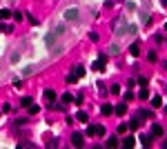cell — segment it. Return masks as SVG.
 <instances>
[{
  "label": "cell",
  "instance_id": "603a6c76",
  "mask_svg": "<svg viewBox=\"0 0 167 149\" xmlns=\"http://www.w3.org/2000/svg\"><path fill=\"white\" fill-rule=\"evenodd\" d=\"M111 94H114V96H118V94H120V85H111Z\"/></svg>",
  "mask_w": 167,
  "mask_h": 149
},
{
  "label": "cell",
  "instance_id": "5b68a950",
  "mask_svg": "<svg viewBox=\"0 0 167 149\" xmlns=\"http://www.w3.org/2000/svg\"><path fill=\"white\" fill-rule=\"evenodd\" d=\"M56 40H58V34H56V31H49V34L45 36V45H47V49H54Z\"/></svg>",
  "mask_w": 167,
  "mask_h": 149
},
{
  "label": "cell",
  "instance_id": "ab89813d",
  "mask_svg": "<svg viewBox=\"0 0 167 149\" xmlns=\"http://www.w3.org/2000/svg\"><path fill=\"white\" fill-rule=\"evenodd\" d=\"M165 31H167V22H165Z\"/></svg>",
  "mask_w": 167,
  "mask_h": 149
},
{
  "label": "cell",
  "instance_id": "f546056e",
  "mask_svg": "<svg viewBox=\"0 0 167 149\" xmlns=\"http://www.w3.org/2000/svg\"><path fill=\"white\" fill-rule=\"evenodd\" d=\"M11 18H14V20H16V22H20V20H22V14H20V11H16V14H14V16H11Z\"/></svg>",
  "mask_w": 167,
  "mask_h": 149
},
{
  "label": "cell",
  "instance_id": "d6986e66",
  "mask_svg": "<svg viewBox=\"0 0 167 149\" xmlns=\"http://www.w3.org/2000/svg\"><path fill=\"white\" fill-rule=\"evenodd\" d=\"M118 51H120V49H118V45H116V42H114V45H109V54H111V56H116Z\"/></svg>",
  "mask_w": 167,
  "mask_h": 149
},
{
  "label": "cell",
  "instance_id": "ba28073f",
  "mask_svg": "<svg viewBox=\"0 0 167 149\" xmlns=\"http://www.w3.org/2000/svg\"><path fill=\"white\" fill-rule=\"evenodd\" d=\"M42 96H45L47 102H54V100H56V91L54 89H45V94H42Z\"/></svg>",
  "mask_w": 167,
  "mask_h": 149
},
{
  "label": "cell",
  "instance_id": "3957f363",
  "mask_svg": "<svg viewBox=\"0 0 167 149\" xmlns=\"http://www.w3.org/2000/svg\"><path fill=\"white\" fill-rule=\"evenodd\" d=\"M105 62H107V54H98V60L91 65L94 71H105Z\"/></svg>",
  "mask_w": 167,
  "mask_h": 149
},
{
  "label": "cell",
  "instance_id": "5bb4252c",
  "mask_svg": "<svg viewBox=\"0 0 167 149\" xmlns=\"http://www.w3.org/2000/svg\"><path fill=\"white\" fill-rule=\"evenodd\" d=\"M125 111H127V105H118L116 109H114V114H118V116H125Z\"/></svg>",
  "mask_w": 167,
  "mask_h": 149
},
{
  "label": "cell",
  "instance_id": "4316f807",
  "mask_svg": "<svg viewBox=\"0 0 167 149\" xmlns=\"http://www.w3.org/2000/svg\"><path fill=\"white\" fill-rule=\"evenodd\" d=\"M29 74H34V67H25V69H22V76H29Z\"/></svg>",
  "mask_w": 167,
  "mask_h": 149
},
{
  "label": "cell",
  "instance_id": "8fae6325",
  "mask_svg": "<svg viewBox=\"0 0 167 149\" xmlns=\"http://www.w3.org/2000/svg\"><path fill=\"white\" fill-rule=\"evenodd\" d=\"M100 114H102V116L114 114V107H111V105H102V107H100Z\"/></svg>",
  "mask_w": 167,
  "mask_h": 149
},
{
  "label": "cell",
  "instance_id": "e575fe53",
  "mask_svg": "<svg viewBox=\"0 0 167 149\" xmlns=\"http://www.w3.org/2000/svg\"><path fill=\"white\" fill-rule=\"evenodd\" d=\"M54 31H56V34H58V36H60V34H62V31H65V25H58V27H56V29H54Z\"/></svg>",
  "mask_w": 167,
  "mask_h": 149
},
{
  "label": "cell",
  "instance_id": "6da1fadb",
  "mask_svg": "<svg viewBox=\"0 0 167 149\" xmlns=\"http://www.w3.org/2000/svg\"><path fill=\"white\" fill-rule=\"evenodd\" d=\"M85 136H89V138L91 136H105V127H102V125H89Z\"/></svg>",
  "mask_w": 167,
  "mask_h": 149
},
{
  "label": "cell",
  "instance_id": "9c48e42d",
  "mask_svg": "<svg viewBox=\"0 0 167 149\" xmlns=\"http://www.w3.org/2000/svg\"><path fill=\"white\" fill-rule=\"evenodd\" d=\"M129 54H132V56H140V42H132V47H129Z\"/></svg>",
  "mask_w": 167,
  "mask_h": 149
},
{
  "label": "cell",
  "instance_id": "60d3db41",
  "mask_svg": "<svg viewBox=\"0 0 167 149\" xmlns=\"http://www.w3.org/2000/svg\"><path fill=\"white\" fill-rule=\"evenodd\" d=\"M165 109H167V105H165Z\"/></svg>",
  "mask_w": 167,
  "mask_h": 149
},
{
  "label": "cell",
  "instance_id": "cb8c5ba5",
  "mask_svg": "<svg viewBox=\"0 0 167 149\" xmlns=\"http://www.w3.org/2000/svg\"><path fill=\"white\" fill-rule=\"evenodd\" d=\"M107 147H118V140L116 138H107Z\"/></svg>",
  "mask_w": 167,
  "mask_h": 149
},
{
  "label": "cell",
  "instance_id": "7c38bea8",
  "mask_svg": "<svg viewBox=\"0 0 167 149\" xmlns=\"http://www.w3.org/2000/svg\"><path fill=\"white\" fill-rule=\"evenodd\" d=\"M74 76H76V78H82V76H85V67H74Z\"/></svg>",
  "mask_w": 167,
  "mask_h": 149
},
{
  "label": "cell",
  "instance_id": "2e32d148",
  "mask_svg": "<svg viewBox=\"0 0 167 149\" xmlns=\"http://www.w3.org/2000/svg\"><path fill=\"white\" fill-rule=\"evenodd\" d=\"M134 145H136V138H134V136H127L125 138V147H134Z\"/></svg>",
  "mask_w": 167,
  "mask_h": 149
},
{
  "label": "cell",
  "instance_id": "277c9868",
  "mask_svg": "<svg viewBox=\"0 0 167 149\" xmlns=\"http://www.w3.org/2000/svg\"><path fill=\"white\" fill-rule=\"evenodd\" d=\"M65 20H67V22H76V20H78V7L65 9Z\"/></svg>",
  "mask_w": 167,
  "mask_h": 149
},
{
  "label": "cell",
  "instance_id": "8d00e7d4",
  "mask_svg": "<svg viewBox=\"0 0 167 149\" xmlns=\"http://www.w3.org/2000/svg\"><path fill=\"white\" fill-rule=\"evenodd\" d=\"M14 87H18V89H20V87H22V80H20V78H16V80H14Z\"/></svg>",
  "mask_w": 167,
  "mask_h": 149
},
{
  "label": "cell",
  "instance_id": "83f0119b",
  "mask_svg": "<svg viewBox=\"0 0 167 149\" xmlns=\"http://www.w3.org/2000/svg\"><path fill=\"white\" fill-rule=\"evenodd\" d=\"M136 82H138V85H140V87H147V78H145V76H140V78H138V80H136Z\"/></svg>",
  "mask_w": 167,
  "mask_h": 149
},
{
  "label": "cell",
  "instance_id": "d6a6232c",
  "mask_svg": "<svg viewBox=\"0 0 167 149\" xmlns=\"http://www.w3.org/2000/svg\"><path fill=\"white\" fill-rule=\"evenodd\" d=\"M140 20H143V25H147V22H149V14H147V11H145V14L140 16Z\"/></svg>",
  "mask_w": 167,
  "mask_h": 149
},
{
  "label": "cell",
  "instance_id": "8992f818",
  "mask_svg": "<svg viewBox=\"0 0 167 149\" xmlns=\"http://www.w3.org/2000/svg\"><path fill=\"white\" fill-rule=\"evenodd\" d=\"M71 145H74V147H82V145H85V136L82 134H71Z\"/></svg>",
  "mask_w": 167,
  "mask_h": 149
},
{
  "label": "cell",
  "instance_id": "836d02e7",
  "mask_svg": "<svg viewBox=\"0 0 167 149\" xmlns=\"http://www.w3.org/2000/svg\"><path fill=\"white\" fill-rule=\"evenodd\" d=\"M127 129H129V127H127V125H118V134H125Z\"/></svg>",
  "mask_w": 167,
  "mask_h": 149
},
{
  "label": "cell",
  "instance_id": "4fadbf2b",
  "mask_svg": "<svg viewBox=\"0 0 167 149\" xmlns=\"http://www.w3.org/2000/svg\"><path fill=\"white\" fill-rule=\"evenodd\" d=\"M11 16H14V14H11L9 9H0V20H9Z\"/></svg>",
  "mask_w": 167,
  "mask_h": 149
},
{
  "label": "cell",
  "instance_id": "44dd1931",
  "mask_svg": "<svg viewBox=\"0 0 167 149\" xmlns=\"http://www.w3.org/2000/svg\"><path fill=\"white\" fill-rule=\"evenodd\" d=\"M29 105H31V98H29V96H25V98L20 100V107H29Z\"/></svg>",
  "mask_w": 167,
  "mask_h": 149
},
{
  "label": "cell",
  "instance_id": "d590c367",
  "mask_svg": "<svg viewBox=\"0 0 167 149\" xmlns=\"http://www.w3.org/2000/svg\"><path fill=\"white\" fill-rule=\"evenodd\" d=\"M125 100H127V102H129V100H134V94H132V91H125Z\"/></svg>",
  "mask_w": 167,
  "mask_h": 149
},
{
  "label": "cell",
  "instance_id": "7402d4cb",
  "mask_svg": "<svg viewBox=\"0 0 167 149\" xmlns=\"http://www.w3.org/2000/svg\"><path fill=\"white\" fill-rule=\"evenodd\" d=\"M138 96H140V100H147V98H149V91H147L145 87H143V89H140V94H138Z\"/></svg>",
  "mask_w": 167,
  "mask_h": 149
},
{
  "label": "cell",
  "instance_id": "74e56055",
  "mask_svg": "<svg viewBox=\"0 0 167 149\" xmlns=\"http://www.w3.org/2000/svg\"><path fill=\"white\" fill-rule=\"evenodd\" d=\"M29 22H31V25H38V18H36V16H31V14H29Z\"/></svg>",
  "mask_w": 167,
  "mask_h": 149
},
{
  "label": "cell",
  "instance_id": "f35d334b",
  "mask_svg": "<svg viewBox=\"0 0 167 149\" xmlns=\"http://www.w3.org/2000/svg\"><path fill=\"white\" fill-rule=\"evenodd\" d=\"M163 7H167V0H163Z\"/></svg>",
  "mask_w": 167,
  "mask_h": 149
},
{
  "label": "cell",
  "instance_id": "f1b7e54d",
  "mask_svg": "<svg viewBox=\"0 0 167 149\" xmlns=\"http://www.w3.org/2000/svg\"><path fill=\"white\" fill-rule=\"evenodd\" d=\"M11 27L9 25H5V22H0V31H2V34H7V31H9Z\"/></svg>",
  "mask_w": 167,
  "mask_h": 149
},
{
  "label": "cell",
  "instance_id": "e0dca14e",
  "mask_svg": "<svg viewBox=\"0 0 167 149\" xmlns=\"http://www.w3.org/2000/svg\"><path fill=\"white\" fill-rule=\"evenodd\" d=\"M147 60H149V62H156V60H158V54H156V51H149V54H147Z\"/></svg>",
  "mask_w": 167,
  "mask_h": 149
},
{
  "label": "cell",
  "instance_id": "d4e9b609",
  "mask_svg": "<svg viewBox=\"0 0 167 149\" xmlns=\"http://www.w3.org/2000/svg\"><path fill=\"white\" fill-rule=\"evenodd\" d=\"M152 107H161V96H154L152 98Z\"/></svg>",
  "mask_w": 167,
  "mask_h": 149
},
{
  "label": "cell",
  "instance_id": "30bf717a",
  "mask_svg": "<svg viewBox=\"0 0 167 149\" xmlns=\"http://www.w3.org/2000/svg\"><path fill=\"white\" fill-rule=\"evenodd\" d=\"M143 143V147H149L152 145V136H147V134H140V138H138Z\"/></svg>",
  "mask_w": 167,
  "mask_h": 149
},
{
  "label": "cell",
  "instance_id": "1f68e13d",
  "mask_svg": "<svg viewBox=\"0 0 167 149\" xmlns=\"http://www.w3.org/2000/svg\"><path fill=\"white\" fill-rule=\"evenodd\" d=\"M76 80H78V78H76V76H74V74H69V76H67V82H69V85H74V82H76Z\"/></svg>",
  "mask_w": 167,
  "mask_h": 149
},
{
  "label": "cell",
  "instance_id": "4dcf8cb0",
  "mask_svg": "<svg viewBox=\"0 0 167 149\" xmlns=\"http://www.w3.org/2000/svg\"><path fill=\"white\" fill-rule=\"evenodd\" d=\"M136 118H149V111H143V109H140V111H138V116H136Z\"/></svg>",
  "mask_w": 167,
  "mask_h": 149
},
{
  "label": "cell",
  "instance_id": "7a4b0ae2",
  "mask_svg": "<svg viewBox=\"0 0 167 149\" xmlns=\"http://www.w3.org/2000/svg\"><path fill=\"white\" fill-rule=\"evenodd\" d=\"M136 31H138L136 25H120V27L116 29V36L120 38V36H125V34H136Z\"/></svg>",
  "mask_w": 167,
  "mask_h": 149
},
{
  "label": "cell",
  "instance_id": "484cf974",
  "mask_svg": "<svg viewBox=\"0 0 167 149\" xmlns=\"http://www.w3.org/2000/svg\"><path fill=\"white\" fill-rule=\"evenodd\" d=\"M38 111H40L38 105H29V114H38Z\"/></svg>",
  "mask_w": 167,
  "mask_h": 149
},
{
  "label": "cell",
  "instance_id": "52a82bcc",
  "mask_svg": "<svg viewBox=\"0 0 167 149\" xmlns=\"http://www.w3.org/2000/svg\"><path fill=\"white\" fill-rule=\"evenodd\" d=\"M163 134H165V129H163L161 125H156V122H154V125H152V136H156V138H161Z\"/></svg>",
  "mask_w": 167,
  "mask_h": 149
},
{
  "label": "cell",
  "instance_id": "9a60e30c",
  "mask_svg": "<svg viewBox=\"0 0 167 149\" xmlns=\"http://www.w3.org/2000/svg\"><path fill=\"white\" fill-rule=\"evenodd\" d=\"M76 118L80 120V122H87V120H89V116H87V111H78V114H76Z\"/></svg>",
  "mask_w": 167,
  "mask_h": 149
},
{
  "label": "cell",
  "instance_id": "ac0fdd59",
  "mask_svg": "<svg viewBox=\"0 0 167 149\" xmlns=\"http://www.w3.org/2000/svg\"><path fill=\"white\" fill-rule=\"evenodd\" d=\"M127 127H129V129H138V127H140V122H138V118H136V120H132V122H127Z\"/></svg>",
  "mask_w": 167,
  "mask_h": 149
},
{
  "label": "cell",
  "instance_id": "ffe728a7",
  "mask_svg": "<svg viewBox=\"0 0 167 149\" xmlns=\"http://www.w3.org/2000/svg\"><path fill=\"white\" fill-rule=\"evenodd\" d=\"M71 100H74V96H71V94H62V102H65V105H69Z\"/></svg>",
  "mask_w": 167,
  "mask_h": 149
}]
</instances>
